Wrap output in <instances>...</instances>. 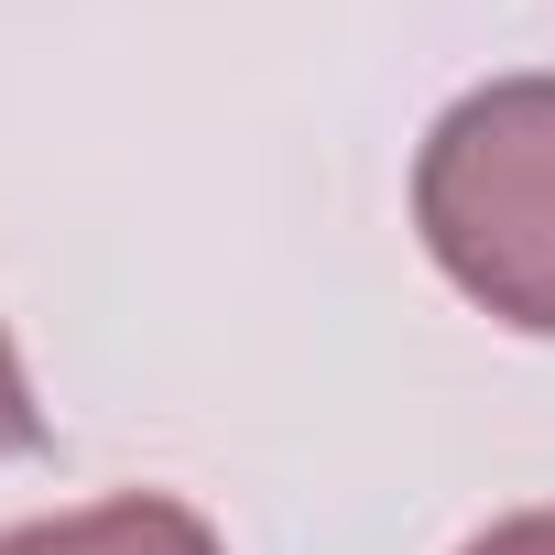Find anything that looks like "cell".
Returning a JSON list of instances; mask_svg holds the SVG:
<instances>
[{"label": "cell", "instance_id": "obj_2", "mask_svg": "<svg viewBox=\"0 0 555 555\" xmlns=\"http://www.w3.org/2000/svg\"><path fill=\"white\" fill-rule=\"evenodd\" d=\"M0 555H229L218 522L175 490H109V501H77V512H44V522H12Z\"/></svg>", "mask_w": 555, "mask_h": 555}, {"label": "cell", "instance_id": "obj_4", "mask_svg": "<svg viewBox=\"0 0 555 555\" xmlns=\"http://www.w3.org/2000/svg\"><path fill=\"white\" fill-rule=\"evenodd\" d=\"M457 555H555V512H501V522H479Z\"/></svg>", "mask_w": 555, "mask_h": 555}, {"label": "cell", "instance_id": "obj_3", "mask_svg": "<svg viewBox=\"0 0 555 555\" xmlns=\"http://www.w3.org/2000/svg\"><path fill=\"white\" fill-rule=\"evenodd\" d=\"M23 447H44V403H34V371H23L12 327H0V457H23Z\"/></svg>", "mask_w": 555, "mask_h": 555}, {"label": "cell", "instance_id": "obj_1", "mask_svg": "<svg viewBox=\"0 0 555 555\" xmlns=\"http://www.w3.org/2000/svg\"><path fill=\"white\" fill-rule=\"evenodd\" d=\"M414 229L479 317L555 338V77H490L436 109Z\"/></svg>", "mask_w": 555, "mask_h": 555}]
</instances>
